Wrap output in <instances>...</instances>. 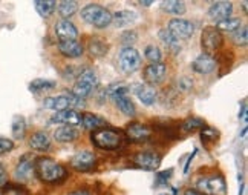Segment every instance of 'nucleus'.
Wrapping results in <instances>:
<instances>
[{
  "mask_svg": "<svg viewBox=\"0 0 248 195\" xmlns=\"http://www.w3.org/2000/svg\"><path fill=\"white\" fill-rule=\"evenodd\" d=\"M35 174L43 183H62L68 177L66 171L60 163L54 161L49 157H40L35 160Z\"/></svg>",
  "mask_w": 248,
  "mask_h": 195,
  "instance_id": "1",
  "label": "nucleus"
},
{
  "mask_svg": "<svg viewBox=\"0 0 248 195\" xmlns=\"http://www.w3.org/2000/svg\"><path fill=\"white\" fill-rule=\"evenodd\" d=\"M91 140L95 144V148L103 151H117L123 148L124 143H126L124 134L112 128H101L93 131L91 135Z\"/></svg>",
  "mask_w": 248,
  "mask_h": 195,
  "instance_id": "2",
  "label": "nucleus"
},
{
  "mask_svg": "<svg viewBox=\"0 0 248 195\" xmlns=\"http://www.w3.org/2000/svg\"><path fill=\"white\" fill-rule=\"evenodd\" d=\"M108 94L110 99L115 102V105L118 106V109L127 117H135L137 109H135V105L130 100L129 97V88L126 85H121V83H115L108 88Z\"/></svg>",
  "mask_w": 248,
  "mask_h": 195,
  "instance_id": "3",
  "label": "nucleus"
},
{
  "mask_svg": "<svg viewBox=\"0 0 248 195\" xmlns=\"http://www.w3.org/2000/svg\"><path fill=\"white\" fill-rule=\"evenodd\" d=\"M81 17L86 23H89L95 28H108L112 23V14L109 9L103 8L97 3L86 5L81 9Z\"/></svg>",
  "mask_w": 248,
  "mask_h": 195,
  "instance_id": "4",
  "label": "nucleus"
},
{
  "mask_svg": "<svg viewBox=\"0 0 248 195\" xmlns=\"http://www.w3.org/2000/svg\"><path fill=\"white\" fill-rule=\"evenodd\" d=\"M196 189L198 192L205 195H225L227 194L225 178L221 174L205 175V177L196 180Z\"/></svg>",
  "mask_w": 248,
  "mask_h": 195,
  "instance_id": "5",
  "label": "nucleus"
},
{
  "mask_svg": "<svg viewBox=\"0 0 248 195\" xmlns=\"http://www.w3.org/2000/svg\"><path fill=\"white\" fill-rule=\"evenodd\" d=\"M98 86V77L92 70H84L77 79V83L74 86V95H77L78 99H88L95 91V88Z\"/></svg>",
  "mask_w": 248,
  "mask_h": 195,
  "instance_id": "6",
  "label": "nucleus"
},
{
  "mask_svg": "<svg viewBox=\"0 0 248 195\" xmlns=\"http://www.w3.org/2000/svg\"><path fill=\"white\" fill-rule=\"evenodd\" d=\"M43 106L46 109H52L59 112V111L71 109V108H81V106H84V100L78 99V97L74 94H63L57 97H47L43 102Z\"/></svg>",
  "mask_w": 248,
  "mask_h": 195,
  "instance_id": "7",
  "label": "nucleus"
},
{
  "mask_svg": "<svg viewBox=\"0 0 248 195\" xmlns=\"http://www.w3.org/2000/svg\"><path fill=\"white\" fill-rule=\"evenodd\" d=\"M224 43V37L216 26H205L201 35V46L204 54L213 55Z\"/></svg>",
  "mask_w": 248,
  "mask_h": 195,
  "instance_id": "8",
  "label": "nucleus"
},
{
  "mask_svg": "<svg viewBox=\"0 0 248 195\" xmlns=\"http://www.w3.org/2000/svg\"><path fill=\"white\" fill-rule=\"evenodd\" d=\"M118 65L124 74H133L141 66V55L135 48H123L118 57Z\"/></svg>",
  "mask_w": 248,
  "mask_h": 195,
  "instance_id": "9",
  "label": "nucleus"
},
{
  "mask_svg": "<svg viewBox=\"0 0 248 195\" xmlns=\"http://www.w3.org/2000/svg\"><path fill=\"white\" fill-rule=\"evenodd\" d=\"M35 174V160L34 155L31 154H25L23 157L18 160L16 171H14V178L18 183H26L30 181Z\"/></svg>",
  "mask_w": 248,
  "mask_h": 195,
  "instance_id": "10",
  "label": "nucleus"
},
{
  "mask_svg": "<svg viewBox=\"0 0 248 195\" xmlns=\"http://www.w3.org/2000/svg\"><path fill=\"white\" fill-rule=\"evenodd\" d=\"M133 164L144 171H156L161 164V155L155 151H142L133 155Z\"/></svg>",
  "mask_w": 248,
  "mask_h": 195,
  "instance_id": "11",
  "label": "nucleus"
},
{
  "mask_svg": "<svg viewBox=\"0 0 248 195\" xmlns=\"http://www.w3.org/2000/svg\"><path fill=\"white\" fill-rule=\"evenodd\" d=\"M167 29L178 40L179 38H190L195 34V25L190 20H186V18H173V20H170Z\"/></svg>",
  "mask_w": 248,
  "mask_h": 195,
  "instance_id": "12",
  "label": "nucleus"
},
{
  "mask_svg": "<svg viewBox=\"0 0 248 195\" xmlns=\"http://www.w3.org/2000/svg\"><path fill=\"white\" fill-rule=\"evenodd\" d=\"M166 74H167V66L164 63H150L142 71V79H144L146 85L155 86L164 82Z\"/></svg>",
  "mask_w": 248,
  "mask_h": 195,
  "instance_id": "13",
  "label": "nucleus"
},
{
  "mask_svg": "<svg viewBox=\"0 0 248 195\" xmlns=\"http://www.w3.org/2000/svg\"><path fill=\"white\" fill-rule=\"evenodd\" d=\"M95 164H97V157H95V154L91 151H80V152L75 154L71 160L72 169L80 171V172H86V171L93 169Z\"/></svg>",
  "mask_w": 248,
  "mask_h": 195,
  "instance_id": "14",
  "label": "nucleus"
},
{
  "mask_svg": "<svg viewBox=\"0 0 248 195\" xmlns=\"http://www.w3.org/2000/svg\"><path fill=\"white\" fill-rule=\"evenodd\" d=\"M126 137L132 142H147L152 137V129L147 124L141 123H130L126 128Z\"/></svg>",
  "mask_w": 248,
  "mask_h": 195,
  "instance_id": "15",
  "label": "nucleus"
},
{
  "mask_svg": "<svg viewBox=\"0 0 248 195\" xmlns=\"http://www.w3.org/2000/svg\"><path fill=\"white\" fill-rule=\"evenodd\" d=\"M52 123H60L64 126H75L81 123V114L77 112L75 109H64V111H59L55 112L51 117Z\"/></svg>",
  "mask_w": 248,
  "mask_h": 195,
  "instance_id": "16",
  "label": "nucleus"
},
{
  "mask_svg": "<svg viewBox=\"0 0 248 195\" xmlns=\"http://www.w3.org/2000/svg\"><path fill=\"white\" fill-rule=\"evenodd\" d=\"M216 68V60L213 55H208V54H201L198 55L193 63H192V70L198 74H212Z\"/></svg>",
  "mask_w": 248,
  "mask_h": 195,
  "instance_id": "17",
  "label": "nucleus"
},
{
  "mask_svg": "<svg viewBox=\"0 0 248 195\" xmlns=\"http://www.w3.org/2000/svg\"><path fill=\"white\" fill-rule=\"evenodd\" d=\"M232 13H233L232 2H215L208 8V16L216 22H221L228 17H232Z\"/></svg>",
  "mask_w": 248,
  "mask_h": 195,
  "instance_id": "18",
  "label": "nucleus"
},
{
  "mask_svg": "<svg viewBox=\"0 0 248 195\" xmlns=\"http://www.w3.org/2000/svg\"><path fill=\"white\" fill-rule=\"evenodd\" d=\"M55 35L60 38V42H66V40H75L78 35V29L75 28L74 23H71L69 20H60L57 22L55 28Z\"/></svg>",
  "mask_w": 248,
  "mask_h": 195,
  "instance_id": "19",
  "label": "nucleus"
},
{
  "mask_svg": "<svg viewBox=\"0 0 248 195\" xmlns=\"http://www.w3.org/2000/svg\"><path fill=\"white\" fill-rule=\"evenodd\" d=\"M135 94L138 95L140 102L146 106H152L158 99V94L155 91V88L150 86V85H146V83H140L135 88Z\"/></svg>",
  "mask_w": 248,
  "mask_h": 195,
  "instance_id": "20",
  "label": "nucleus"
},
{
  "mask_svg": "<svg viewBox=\"0 0 248 195\" xmlns=\"http://www.w3.org/2000/svg\"><path fill=\"white\" fill-rule=\"evenodd\" d=\"M155 126L166 135V137L171 140L179 137V126L175 122H171V119H156Z\"/></svg>",
  "mask_w": 248,
  "mask_h": 195,
  "instance_id": "21",
  "label": "nucleus"
},
{
  "mask_svg": "<svg viewBox=\"0 0 248 195\" xmlns=\"http://www.w3.org/2000/svg\"><path fill=\"white\" fill-rule=\"evenodd\" d=\"M59 51L69 58H77L81 57V54L84 53L81 43H78L77 40H66V42H60L59 43Z\"/></svg>",
  "mask_w": 248,
  "mask_h": 195,
  "instance_id": "22",
  "label": "nucleus"
},
{
  "mask_svg": "<svg viewBox=\"0 0 248 195\" xmlns=\"http://www.w3.org/2000/svg\"><path fill=\"white\" fill-rule=\"evenodd\" d=\"M81 124L84 126V129H88V131H97L106 126V120H104L101 115L86 112L81 115Z\"/></svg>",
  "mask_w": 248,
  "mask_h": 195,
  "instance_id": "23",
  "label": "nucleus"
},
{
  "mask_svg": "<svg viewBox=\"0 0 248 195\" xmlns=\"http://www.w3.org/2000/svg\"><path fill=\"white\" fill-rule=\"evenodd\" d=\"M30 146L31 149L39 151V152H46L51 149V140L49 135L46 132H35L32 137L30 139Z\"/></svg>",
  "mask_w": 248,
  "mask_h": 195,
  "instance_id": "24",
  "label": "nucleus"
},
{
  "mask_svg": "<svg viewBox=\"0 0 248 195\" xmlns=\"http://www.w3.org/2000/svg\"><path fill=\"white\" fill-rule=\"evenodd\" d=\"M138 14L135 11H117L112 16V23L117 28H124L130 23H135L138 20Z\"/></svg>",
  "mask_w": 248,
  "mask_h": 195,
  "instance_id": "25",
  "label": "nucleus"
},
{
  "mask_svg": "<svg viewBox=\"0 0 248 195\" xmlns=\"http://www.w3.org/2000/svg\"><path fill=\"white\" fill-rule=\"evenodd\" d=\"M158 37H159V40L166 45V48H167V50H169L170 53L178 54V53L181 51L179 40H178V38H175L173 35H171V34L169 33V29H167V28H161L159 31H158Z\"/></svg>",
  "mask_w": 248,
  "mask_h": 195,
  "instance_id": "26",
  "label": "nucleus"
},
{
  "mask_svg": "<svg viewBox=\"0 0 248 195\" xmlns=\"http://www.w3.org/2000/svg\"><path fill=\"white\" fill-rule=\"evenodd\" d=\"M54 139L60 143H69L78 139V131L72 126H62L54 132Z\"/></svg>",
  "mask_w": 248,
  "mask_h": 195,
  "instance_id": "27",
  "label": "nucleus"
},
{
  "mask_svg": "<svg viewBox=\"0 0 248 195\" xmlns=\"http://www.w3.org/2000/svg\"><path fill=\"white\" fill-rule=\"evenodd\" d=\"M88 50H89V54L92 57H104L108 54L109 48H108V43L103 40L100 37H92L89 38V45H88Z\"/></svg>",
  "mask_w": 248,
  "mask_h": 195,
  "instance_id": "28",
  "label": "nucleus"
},
{
  "mask_svg": "<svg viewBox=\"0 0 248 195\" xmlns=\"http://www.w3.org/2000/svg\"><path fill=\"white\" fill-rule=\"evenodd\" d=\"M161 9L171 16H181L186 13V3L179 0H164L161 2Z\"/></svg>",
  "mask_w": 248,
  "mask_h": 195,
  "instance_id": "29",
  "label": "nucleus"
},
{
  "mask_svg": "<svg viewBox=\"0 0 248 195\" xmlns=\"http://www.w3.org/2000/svg\"><path fill=\"white\" fill-rule=\"evenodd\" d=\"M57 9H59V14L64 18L72 17L78 9V2L75 0H63L59 5H57Z\"/></svg>",
  "mask_w": 248,
  "mask_h": 195,
  "instance_id": "30",
  "label": "nucleus"
},
{
  "mask_svg": "<svg viewBox=\"0 0 248 195\" xmlns=\"http://www.w3.org/2000/svg\"><path fill=\"white\" fill-rule=\"evenodd\" d=\"M57 86V83L54 80H46V79H35L30 83V91L34 94H39L43 91H49L54 89Z\"/></svg>",
  "mask_w": 248,
  "mask_h": 195,
  "instance_id": "31",
  "label": "nucleus"
},
{
  "mask_svg": "<svg viewBox=\"0 0 248 195\" xmlns=\"http://www.w3.org/2000/svg\"><path fill=\"white\" fill-rule=\"evenodd\" d=\"M11 131L16 140H22L26 134V122L22 115H16L13 119V126H11Z\"/></svg>",
  "mask_w": 248,
  "mask_h": 195,
  "instance_id": "32",
  "label": "nucleus"
},
{
  "mask_svg": "<svg viewBox=\"0 0 248 195\" xmlns=\"http://www.w3.org/2000/svg\"><path fill=\"white\" fill-rule=\"evenodd\" d=\"M205 128V122L202 119H198V117H190V119L184 120V123L181 124V129L186 132H192L196 129H204Z\"/></svg>",
  "mask_w": 248,
  "mask_h": 195,
  "instance_id": "33",
  "label": "nucleus"
},
{
  "mask_svg": "<svg viewBox=\"0 0 248 195\" xmlns=\"http://www.w3.org/2000/svg\"><path fill=\"white\" fill-rule=\"evenodd\" d=\"M37 13H39L42 17H49L57 8V3L52 2V0H45V2H35L34 3Z\"/></svg>",
  "mask_w": 248,
  "mask_h": 195,
  "instance_id": "34",
  "label": "nucleus"
},
{
  "mask_svg": "<svg viewBox=\"0 0 248 195\" xmlns=\"http://www.w3.org/2000/svg\"><path fill=\"white\" fill-rule=\"evenodd\" d=\"M219 31H228V33H234L237 28H241V20L236 17H228L225 20H221L217 22V26H216Z\"/></svg>",
  "mask_w": 248,
  "mask_h": 195,
  "instance_id": "35",
  "label": "nucleus"
},
{
  "mask_svg": "<svg viewBox=\"0 0 248 195\" xmlns=\"http://www.w3.org/2000/svg\"><path fill=\"white\" fill-rule=\"evenodd\" d=\"M144 55L150 63H161L163 60V54H161V50L155 45H149L144 50Z\"/></svg>",
  "mask_w": 248,
  "mask_h": 195,
  "instance_id": "36",
  "label": "nucleus"
},
{
  "mask_svg": "<svg viewBox=\"0 0 248 195\" xmlns=\"http://www.w3.org/2000/svg\"><path fill=\"white\" fill-rule=\"evenodd\" d=\"M233 42L239 46H245L248 42V28L247 25H241V28H237L233 33Z\"/></svg>",
  "mask_w": 248,
  "mask_h": 195,
  "instance_id": "37",
  "label": "nucleus"
},
{
  "mask_svg": "<svg viewBox=\"0 0 248 195\" xmlns=\"http://www.w3.org/2000/svg\"><path fill=\"white\" fill-rule=\"evenodd\" d=\"M2 195H28V191L20 184H5L2 188Z\"/></svg>",
  "mask_w": 248,
  "mask_h": 195,
  "instance_id": "38",
  "label": "nucleus"
},
{
  "mask_svg": "<svg viewBox=\"0 0 248 195\" xmlns=\"http://www.w3.org/2000/svg\"><path fill=\"white\" fill-rule=\"evenodd\" d=\"M173 174V169H167V171H158L156 172V178H155V184L156 186H163V184H167V180L171 177Z\"/></svg>",
  "mask_w": 248,
  "mask_h": 195,
  "instance_id": "39",
  "label": "nucleus"
},
{
  "mask_svg": "<svg viewBox=\"0 0 248 195\" xmlns=\"http://www.w3.org/2000/svg\"><path fill=\"white\" fill-rule=\"evenodd\" d=\"M13 149H14V142H13V140H9V139H6V137H2V135H0V155L11 152Z\"/></svg>",
  "mask_w": 248,
  "mask_h": 195,
  "instance_id": "40",
  "label": "nucleus"
},
{
  "mask_svg": "<svg viewBox=\"0 0 248 195\" xmlns=\"http://www.w3.org/2000/svg\"><path fill=\"white\" fill-rule=\"evenodd\" d=\"M178 88L181 91H190L193 88V80H190L188 77H181L178 80Z\"/></svg>",
  "mask_w": 248,
  "mask_h": 195,
  "instance_id": "41",
  "label": "nucleus"
},
{
  "mask_svg": "<svg viewBox=\"0 0 248 195\" xmlns=\"http://www.w3.org/2000/svg\"><path fill=\"white\" fill-rule=\"evenodd\" d=\"M217 131H215V129H202V132H201V139H202V142H208V140H215V139H217Z\"/></svg>",
  "mask_w": 248,
  "mask_h": 195,
  "instance_id": "42",
  "label": "nucleus"
},
{
  "mask_svg": "<svg viewBox=\"0 0 248 195\" xmlns=\"http://www.w3.org/2000/svg\"><path fill=\"white\" fill-rule=\"evenodd\" d=\"M137 40V35H135V33H124L123 34V37H121V42L126 45V48H130L132 46V43Z\"/></svg>",
  "mask_w": 248,
  "mask_h": 195,
  "instance_id": "43",
  "label": "nucleus"
},
{
  "mask_svg": "<svg viewBox=\"0 0 248 195\" xmlns=\"http://www.w3.org/2000/svg\"><path fill=\"white\" fill-rule=\"evenodd\" d=\"M5 184H8V175H6L3 163H0V188H3Z\"/></svg>",
  "mask_w": 248,
  "mask_h": 195,
  "instance_id": "44",
  "label": "nucleus"
},
{
  "mask_svg": "<svg viewBox=\"0 0 248 195\" xmlns=\"http://www.w3.org/2000/svg\"><path fill=\"white\" fill-rule=\"evenodd\" d=\"M68 195H92L89 191H86V189H78V191H72L69 192Z\"/></svg>",
  "mask_w": 248,
  "mask_h": 195,
  "instance_id": "45",
  "label": "nucleus"
},
{
  "mask_svg": "<svg viewBox=\"0 0 248 195\" xmlns=\"http://www.w3.org/2000/svg\"><path fill=\"white\" fill-rule=\"evenodd\" d=\"M195 154H196V149H195V151H193V154L188 157L187 164H186V168H184V174H188V171H190V163H192V160H193V157H195Z\"/></svg>",
  "mask_w": 248,
  "mask_h": 195,
  "instance_id": "46",
  "label": "nucleus"
},
{
  "mask_svg": "<svg viewBox=\"0 0 248 195\" xmlns=\"http://www.w3.org/2000/svg\"><path fill=\"white\" fill-rule=\"evenodd\" d=\"M184 195H205V194H201V192H198L195 189H187Z\"/></svg>",
  "mask_w": 248,
  "mask_h": 195,
  "instance_id": "47",
  "label": "nucleus"
},
{
  "mask_svg": "<svg viewBox=\"0 0 248 195\" xmlns=\"http://www.w3.org/2000/svg\"><path fill=\"white\" fill-rule=\"evenodd\" d=\"M152 3H154V2H141V5H142V6H150Z\"/></svg>",
  "mask_w": 248,
  "mask_h": 195,
  "instance_id": "48",
  "label": "nucleus"
},
{
  "mask_svg": "<svg viewBox=\"0 0 248 195\" xmlns=\"http://www.w3.org/2000/svg\"><path fill=\"white\" fill-rule=\"evenodd\" d=\"M159 195H170V194H159Z\"/></svg>",
  "mask_w": 248,
  "mask_h": 195,
  "instance_id": "49",
  "label": "nucleus"
}]
</instances>
